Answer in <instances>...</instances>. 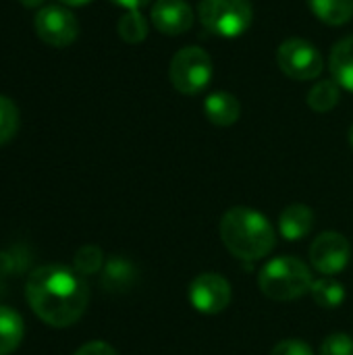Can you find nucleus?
<instances>
[{
    "label": "nucleus",
    "mask_w": 353,
    "mask_h": 355,
    "mask_svg": "<svg viewBox=\"0 0 353 355\" xmlns=\"http://www.w3.org/2000/svg\"><path fill=\"white\" fill-rule=\"evenodd\" d=\"M110 2H114V4H119V6H123L127 10H139V8L148 6L152 0H110Z\"/></svg>",
    "instance_id": "obj_25"
},
{
    "label": "nucleus",
    "mask_w": 353,
    "mask_h": 355,
    "mask_svg": "<svg viewBox=\"0 0 353 355\" xmlns=\"http://www.w3.org/2000/svg\"><path fill=\"white\" fill-rule=\"evenodd\" d=\"M89 2L92 0H60V4H67V6H85Z\"/></svg>",
    "instance_id": "obj_27"
},
{
    "label": "nucleus",
    "mask_w": 353,
    "mask_h": 355,
    "mask_svg": "<svg viewBox=\"0 0 353 355\" xmlns=\"http://www.w3.org/2000/svg\"><path fill=\"white\" fill-rule=\"evenodd\" d=\"M310 295L325 310H335L345 302V289L335 277H322V279L314 281Z\"/></svg>",
    "instance_id": "obj_17"
},
{
    "label": "nucleus",
    "mask_w": 353,
    "mask_h": 355,
    "mask_svg": "<svg viewBox=\"0 0 353 355\" xmlns=\"http://www.w3.org/2000/svg\"><path fill=\"white\" fill-rule=\"evenodd\" d=\"M23 6H27V8H35V6H42L46 0H19Z\"/></svg>",
    "instance_id": "obj_28"
},
{
    "label": "nucleus",
    "mask_w": 353,
    "mask_h": 355,
    "mask_svg": "<svg viewBox=\"0 0 353 355\" xmlns=\"http://www.w3.org/2000/svg\"><path fill=\"white\" fill-rule=\"evenodd\" d=\"M314 227V212L306 204H291L279 216V233L287 241H298L310 235Z\"/></svg>",
    "instance_id": "obj_12"
},
{
    "label": "nucleus",
    "mask_w": 353,
    "mask_h": 355,
    "mask_svg": "<svg viewBox=\"0 0 353 355\" xmlns=\"http://www.w3.org/2000/svg\"><path fill=\"white\" fill-rule=\"evenodd\" d=\"M193 8L185 0H156L152 4V25L162 35L187 33L193 25Z\"/></svg>",
    "instance_id": "obj_10"
},
{
    "label": "nucleus",
    "mask_w": 353,
    "mask_h": 355,
    "mask_svg": "<svg viewBox=\"0 0 353 355\" xmlns=\"http://www.w3.org/2000/svg\"><path fill=\"white\" fill-rule=\"evenodd\" d=\"M350 146H352V148H353V125H352V127H350Z\"/></svg>",
    "instance_id": "obj_29"
},
{
    "label": "nucleus",
    "mask_w": 353,
    "mask_h": 355,
    "mask_svg": "<svg viewBox=\"0 0 353 355\" xmlns=\"http://www.w3.org/2000/svg\"><path fill=\"white\" fill-rule=\"evenodd\" d=\"M270 355H314V352L302 339H285L273 347Z\"/></svg>",
    "instance_id": "obj_23"
},
{
    "label": "nucleus",
    "mask_w": 353,
    "mask_h": 355,
    "mask_svg": "<svg viewBox=\"0 0 353 355\" xmlns=\"http://www.w3.org/2000/svg\"><path fill=\"white\" fill-rule=\"evenodd\" d=\"M35 33L37 37L54 48H64L71 46L77 35H79V23L75 19V15L58 4H50L37 10L35 19Z\"/></svg>",
    "instance_id": "obj_9"
},
{
    "label": "nucleus",
    "mask_w": 353,
    "mask_h": 355,
    "mask_svg": "<svg viewBox=\"0 0 353 355\" xmlns=\"http://www.w3.org/2000/svg\"><path fill=\"white\" fill-rule=\"evenodd\" d=\"M10 268H12V258L8 254H0V277L8 275Z\"/></svg>",
    "instance_id": "obj_26"
},
{
    "label": "nucleus",
    "mask_w": 353,
    "mask_h": 355,
    "mask_svg": "<svg viewBox=\"0 0 353 355\" xmlns=\"http://www.w3.org/2000/svg\"><path fill=\"white\" fill-rule=\"evenodd\" d=\"M25 324L17 310L0 306V355H10L23 341Z\"/></svg>",
    "instance_id": "obj_15"
},
{
    "label": "nucleus",
    "mask_w": 353,
    "mask_h": 355,
    "mask_svg": "<svg viewBox=\"0 0 353 355\" xmlns=\"http://www.w3.org/2000/svg\"><path fill=\"white\" fill-rule=\"evenodd\" d=\"M75 355H119L114 352V347L112 345H108V343H104V341H89V343H85V345H81Z\"/></svg>",
    "instance_id": "obj_24"
},
{
    "label": "nucleus",
    "mask_w": 353,
    "mask_h": 355,
    "mask_svg": "<svg viewBox=\"0 0 353 355\" xmlns=\"http://www.w3.org/2000/svg\"><path fill=\"white\" fill-rule=\"evenodd\" d=\"M137 281V272L133 268V264L125 258H112L104 264V272H102V285L106 291L119 293V291H127L135 285Z\"/></svg>",
    "instance_id": "obj_14"
},
{
    "label": "nucleus",
    "mask_w": 353,
    "mask_h": 355,
    "mask_svg": "<svg viewBox=\"0 0 353 355\" xmlns=\"http://www.w3.org/2000/svg\"><path fill=\"white\" fill-rule=\"evenodd\" d=\"M19 131V108L17 104L0 94V146L8 144Z\"/></svg>",
    "instance_id": "obj_21"
},
{
    "label": "nucleus",
    "mask_w": 353,
    "mask_h": 355,
    "mask_svg": "<svg viewBox=\"0 0 353 355\" xmlns=\"http://www.w3.org/2000/svg\"><path fill=\"white\" fill-rule=\"evenodd\" d=\"M218 233L225 248L246 262L262 260L277 245V233L268 218L248 206L229 208L221 218Z\"/></svg>",
    "instance_id": "obj_2"
},
{
    "label": "nucleus",
    "mask_w": 353,
    "mask_h": 355,
    "mask_svg": "<svg viewBox=\"0 0 353 355\" xmlns=\"http://www.w3.org/2000/svg\"><path fill=\"white\" fill-rule=\"evenodd\" d=\"M117 31L127 44H141L148 37V19L139 10H127L119 23Z\"/></svg>",
    "instance_id": "obj_19"
},
{
    "label": "nucleus",
    "mask_w": 353,
    "mask_h": 355,
    "mask_svg": "<svg viewBox=\"0 0 353 355\" xmlns=\"http://www.w3.org/2000/svg\"><path fill=\"white\" fill-rule=\"evenodd\" d=\"M352 260V243L345 235L337 231L320 233L310 245L312 268L322 277H335L347 268Z\"/></svg>",
    "instance_id": "obj_8"
},
{
    "label": "nucleus",
    "mask_w": 353,
    "mask_h": 355,
    "mask_svg": "<svg viewBox=\"0 0 353 355\" xmlns=\"http://www.w3.org/2000/svg\"><path fill=\"white\" fill-rule=\"evenodd\" d=\"M212 77H214L212 58L200 46L181 48L169 64V79L173 87L185 96L202 94L210 85Z\"/></svg>",
    "instance_id": "obj_5"
},
{
    "label": "nucleus",
    "mask_w": 353,
    "mask_h": 355,
    "mask_svg": "<svg viewBox=\"0 0 353 355\" xmlns=\"http://www.w3.org/2000/svg\"><path fill=\"white\" fill-rule=\"evenodd\" d=\"M329 71L339 87L353 94V35L339 40L329 56Z\"/></svg>",
    "instance_id": "obj_13"
},
{
    "label": "nucleus",
    "mask_w": 353,
    "mask_h": 355,
    "mask_svg": "<svg viewBox=\"0 0 353 355\" xmlns=\"http://www.w3.org/2000/svg\"><path fill=\"white\" fill-rule=\"evenodd\" d=\"M25 297L40 320L64 329L83 316L89 302V289L75 268L48 264L29 275Z\"/></svg>",
    "instance_id": "obj_1"
},
{
    "label": "nucleus",
    "mask_w": 353,
    "mask_h": 355,
    "mask_svg": "<svg viewBox=\"0 0 353 355\" xmlns=\"http://www.w3.org/2000/svg\"><path fill=\"white\" fill-rule=\"evenodd\" d=\"M277 62L279 69L295 81L316 79L325 69L320 50L312 42L302 37L285 40L277 50Z\"/></svg>",
    "instance_id": "obj_6"
},
{
    "label": "nucleus",
    "mask_w": 353,
    "mask_h": 355,
    "mask_svg": "<svg viewBox=\"0 0 353 355\" xmlns=\"http://www.w3.org/2000/svg\"><path fill=\"white\" fill-rule=\"evenodd\" d=\"M310 10L327 25H345L353 17V0H308Z\"/></svg>",
    "instance_id": "obj_16"
},
{
    "label": "nucleus",
    "mask_w": 353,
    "mask_h": 355,
    "mask_svg": "<svg viewBox=\"0 0 353 355\" xmlns=\"http://www.w3.org/2000/svg\"><path fill=\"white\" fill-rule=\"evenodd\" d=\"M341 92L335 79H322L318 83L312 85V89L308 92V106L314 112H329L339 104Z\"/></svg>",
    "instance_id": "obj_18"
},
{
    "label": "nucleus",
    "mask_w": 353,
    "mask_h": 355,
    "mask_svg": "<svg viewBox=\"0 0 353 355\" xmlns=\"http://www.w3.org/2000/svg\"><path fill=\"white\" fill-rule=\"evenodd\" d=\"M187 297L193 310L206 316H214L229 308L233 300V289H231V283L223 275L202 272L191 281Z\"/></svg>",
    "instance_id": "obj_7"
},
{
    "label": "nucleus",
    "mask_w": 353,
    "mask_h": 355,
    "mask_svg": "<svg viewBox=\"0 0 353 355\" xmlns=\"http://www.w3.org/2000/svg\"><path fill=\"white\" fill-rule=\"evenodd\" d=\"M204 114L216 127H231L241 116V104L229 92H214L204 100Z\"/></svg>",
    "instance_id": "obj_11"
},
{
    "label": "nucleus",
    "mask_w": 353,
    "mask_h": 355,
    "mask_svg": "<svg viewBox=\"0 0 353 355\" xmlns=\"http://www.w3.org/2000/svg\"><path fill=\"white\" fill-rule=\"evenodd\" d=\"M320 355H353V337L345 333L329 335L320 345Z\"/></svg>",
    "instance_id": "obj_22"
},
{
    "label": "nucleus",
    "mask_w": 353,
    "mask_h": 355,
    "mask_svg": "<svg viewBox=\"0 0 353 355\" xmlns=\"http://www.w3.org/2000/svg\"><path fill=\"white\" fill-rule=\"evenodd\" d=\"M198 17L210 33L231 40L250 29L254 6L250 0H200Z\"/></svg>",
    "instance_id": "obj_4"
},
{
    "label": "nucleus",
    "mask_w": 353,
    "mask_h": 355,
    "mask_svg": "<svg viewBox=\"0 0 353 355\" xmlns=\"http://www.w3.org/2000/svg\"><path fill=\"white\" fill-rule=\"evenodd\" d=\"M104 266V254L98 245H83L77 250L75 260H73V268L81 275V277H89L100 272Z\"/></svg>",
    "instance_id": "obj_20"
},
{
    "label": "nucleus",
    "mask_w": 353,
    "mask_h": 355,
    "mask_svg": "<svg viewBox=\"0 0 353 355\" xmlns=\"http://www.w3.org/2000/svg\"><path fill=\"white\" fill-rule=\"evenodd\" d=\"M312 270L306 262L293 256H279L268 260L260 275L258 287L273 302H293L312 289Z\"/></svg>",
    "instance_id": "obj_3"
}]
</instances>
